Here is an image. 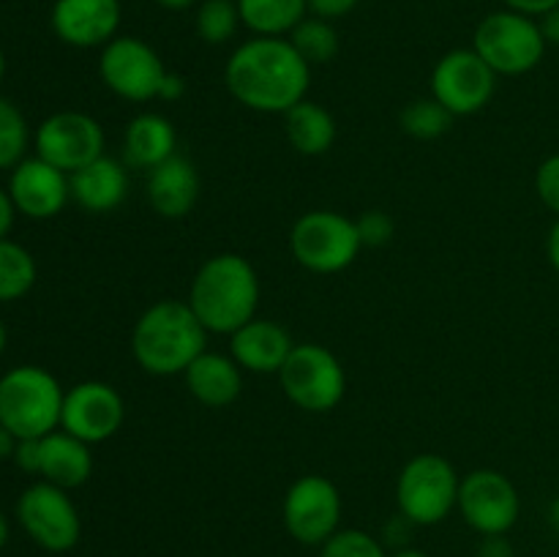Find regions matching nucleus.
<instances>
[{
    "instance_id": "1",
    "label": "nucleus",
    "mask_w": 559,
    "mask_h": 557,
    "mask_svg": "<svg viewBox=\"0 0 559 557\" xmlns=\"http://www.w3.org/2000/svg\"><path fill=\"white\" fill-rule=\"evenodd\" d=\"M311 66L289 38L254 36L240 44L224 66L229 96L246 109L284 115L309 93Z\"/></svg>"
},
{
    "instance_id": "2",
    "label": "nucleus",
    "mask_w": 559,
    "mask_h": 557,
    "mask_svg": "<svg viewBox=\"0 0 559 557\" xmlns=\"http://www.w3.org/2000/svg\"><path fill=\"white\" fill-rule=\"evenodd\" d=\"M260 295L262 287L254 265L235 251H222L197 268L186 300L207 333L233 336L257 317Z\"/></svg>"
},
{
    "instance_id": "3",
    "label": "nucleus",
    "mask_w": 559,
    "mask_h": 557,
    "mask_svg": "<svg viewBox=\"0 0 559 557\" xmlns=\"http://www.w3.org/2000/svg\"><path fill=\"white\" fill-rule=\"evenodd\" d=\"M207 331L189 300L164 298L147 306L131 331L134 360L156 377L183 375L191 360L205 353Z\"/></svg>"
},
{
    "instance_id": "4",
    "label": "nucleus",
    "mask_w": 559,
    "mask_h": 557,
    "mask_svg": "<svg viewBox=\"0 0 559 557\" xmlns=\"http://www.w3.org/2000/svg\"><path fill=\"white\" fill-rule=\"evenodd\" d=\"M63 396L52 371L33 364L14 366L0 377V424L20 440L47 437L60 429Z\"/></svg>"
},
{
    "instance_id": "5",
    "label": "nucleus",
    "mask_w": 559,
    "mask_h": 557,
    "mask_svg": "<svg viewBox=\"0 0 559 557\" xmlns=\"http://www.w3.org/2000/svg\"><path fill=\"white\" fill-rule=\"evenodd\" d=\"M546 38L535 16L513 9L491 11L478 22L473 49L497 76H522L538 69L546 55Z\"/></svg>"
},
{
    "instance_id": "6",
    "label": "nucleus",
    "mask_w": 559,
    "mask_h": 557,
    "mask_svg": "<svg viewBox=\"0 0 559 557\" xmlns=\"http://www.w3.org/2000/svg\"><path fill=\"white\" fill-rule=\"evenodd\" d=\"M459 486H462V478L445 457L418 453L399 473V513L409 519L415 528L445 522L459 506Z\"/></svg>"
},
{
    "instance_id": "7",
    "label": "nucleus",
    "mask_w": 559,
    "mask_h": 557,
    "mask_svg": "<svg viewBox=\"0 0 559 557\" xmlns=\"http://www.w3.org/2000/svg\"><path fill=\"white\" fill-rule=\"evenodd\" d=\"M289 249L311 273H338L358 260L364 240L358 222L338 211H309L293 224Z\"/></svg>"
},
{
    "instance_id": "8",
    "label": "nucleus",
    "mask_w": 559,
    "mask_h": 557,
    "mask_svg": "<svg viewBox=\"0 0 559 557\" xmlns=\"http://www.w3.org/2000/svg\"><path fill=\"white\" fill-rule=\"evenodd\" d=\"M282 391L306 413H331L347 393V371L328 347L314 342L295 344L278 371Z\"/></svg>"
},
{
    "instance_id": "9",
    "label": "nucleus",
    "mask_w": 559,
    "mask_h": 557,
    "mask_svg": "<svg viewBox=\"0 0 559 557\" xmlns=\"http://www.w3.org/2000/svg\"><path fill=\"white\" fill-rule=\"evenodd\" d=\"M16 519L27 538L44 552L63 555L82 538V519L69 491L49 481L31 484L16 500Z\"/></svg>"
},
{
    "instance_id": "10",
    "label": "nucleus",
    "mask_w": 559,
    "mask_h": 557,
    "mask_svg": "<svg viewBox=\"0 0 559 557\" xmlns=\"http://www.w3.org/2000/svg\"><path fill=\"white\" fill-rule=\"evenodd\" d=\"M167 66L162 55L136 36H115L102 47L98 76L115 96L126 102H151L162 96L167 80Z\"/></svg>"
},
{
    "instance_id": "11",
    "label": "nucleus",
    "mask_w": 559,
    "mask_h": 557,
    "mask_svg": "<svg viewBox=\"0 0 559 557\" xmlns=\"http://www.w3.org/2000/svg\"><path fill=\"white\" fill-rule=\"evenodd\" d=\"M456 508L478 535H508L522 517V497L506 473L484 467L464 475Z\"/></svg>"
},
{
    "instance_id": "12",
    "label": "nucleus",
    "mask_w": 559,
    "mask_h": 557,
    "mask_svg": "<svg viewBox=\"0 0 559 557\" xmlns=\"http://www.w3.org/2000/svg\"><path fill=\"white\" fill-rule=\"evenodd\" d=\"M287 533L304 546H322L342 530V495L325 475H300L287 489L282 502Z\"/></svg>"
},
{
    "instance_id": "13",
    "label": "nucleus",
    "mask_w": 559,
    "mask_h": 557,
    "mask_svg": "<svg viewBox=\"0 0 559 557\" xmlns=\"http://www.w3.org/2000/svg\"><path fill=\"white\" fill-rule=\"evenodd\" d=\"M497 91V74L491 66L469 49H451L437 60L431 71V96L453 115H475L491 102Z\"/></svg>"
},
{
    "instance_id": "14",
    "label": "nucleus",
    "mask_w": 559,
    "mask_h": 557,
    "mask_svg": "<svg viewBox=\"0 0 559 557\" xmlns=\"http://www.w3.org/2000/svg\"><path fill=\"white\" fill-rule=\"evenodd\" d=\"M36 156L63 169L66 175L76 173L85 164L104 156V129L93 115L63 109L44 120L36 129Z\"/></svg>"
},
{
    "instance_id": "15",
    "label": "nucleus",
    "mask_w": 559,
    "mask_h": 557,
    "mask_svg": "<svg viewBox=\"0 0 559 557\" xmlns=\"http://www.w3.org/2000/svg\"><path fill=\"white\" fill-rule=\"evenodd\" d=\"M123 420V396L109 382L85 380L66 391L60 429L80 437L87 446H96V442H104L112 435H118Z\"/></svg>"
},
{
    "instance_id": "16",
    "label": "nucleus",
    "mask_w": 559,
    "mask_h": 557,
    "mask_svg": "<svg viewBox=\"0 0 559 557\" xmlns=\"http://www.w3.org/2000/svg\"><path fill=\"white\" fill-rule=\"evenodd\" d=\"M9 194L14 200L16 213L44 222V218L58 216L66 202L71 200L69 175L38 156L22 158L11 169Z\"/></svg>"
},
{
    "instance_id": "17",
    "label": "nucleus",
    "mask_w": 559,
    "mask_h": 557,
    "mask_svg": "<svg viewBox=\"0 0 559 557\" xmlns=\"http://www.w3.org/2000/svg\"><path fill=\"white\" fill-rule=\"evenodd\" d=\"M49 22L69 47H104L120 27V0H55Z\"/></svg>"
},
{
    "instance_id": "18",
    "label": "nucleus",
    "mask_w": 559,
    "mask_h": 557,
    "mask_svg": "<svg viewBox=\"0 0 559 557\" xmlns=\"http://www.w3.org/2000/svg\"><path fill=\"white\" fill-rule=\"evenodd\" d=\"M293 347L295 342L287 328L265 317H254L229 336V355L238 360L240 369L254 375H278Z\"/></svg>"
},
{
    "instance_id": "19",
    "label": "nucleus",
    "mask_w": 559,
    "mask_h": 557,
    "mask_svg": "<svg viewBox=\"0 0 559 557\" xmlns=\"http://www.w3.org/2000/svg\"><path fill=\"white\" fill-rule=\"evenodd\" d=\"M147 202L162 218H183L200 200V173L186 156L175 153L147 173Z\"/></svg>"
},
{
    "instance_id": "20",
    "label": "nucleus",
    "mask_w": 559,
    "mask_h": 557,
    "mask_svg": "<svg viewBox=\"0 0 559 557\" xmlns=\"http://www.w3.org/2000/svg\"><path fill=\"white\" fill-rule=\"evenodd\" d=\"M71 200L87 213H109L129 194V173L126 162L112 156H98L96 162L69 175Z\"/></svg>"
},
{
    "instance_id": "21",
    "label": "nucleus",
    "mask_w": 559,
    "mask_h": 557,
    "mask_svg": "<svg viewBox=\"0 0 559 557\" xmlns=\"http://www.w3.org/2000/svg\"><path fill=\"white\" fill-rule=\"evenodd\" d=\"M240 371L243 369H240L233 355L205 349L200 358L191 360L189 369L183 371V380L197 402L218 410L229 407L240 396V388H243V375Z\"/></svg>"
},
{
    "instance_id": "22",
    "label": "nucleus",
    "mask_w": 559,
    "mask_h": 557,
    "mask_svg": "<svg viewBox=\"0 0 559 557\" xmlns=\"http://www.w3.org/2000/svg\"><path fill=\"white\" fill-rule=\"evenodd\" d=\"M93 473V453L87 442L69 435L63 429L49 431L41 437V481L60 486V489H76L85 484Z\"/></svg>"
},
{
    "instance_id": "23",
    "label": "nucleus",
    "mask_w": 559,
    "mask_h": 557,
    "mask_svg": "<svg viewBox=\"0 0 559 557\" xmlns=\"http://www.w3.org/2000/svg\"><path fill=\"white\" fill-rule=\"evenodd\" d=\"M175 145H178V134H175L173 120L158 112H142L126 126L123 162L129 167L151 173L153 167L175 156Z\"/></svg>"
},
{
    "instance_id": "24",
    "label": "nucleus",
    "mask_w": 559,
    "mask_h": 557,
    "mask_svg": "<svg viewBox=\"0 0 559 557\" xmlns=\"http://www.w3.org/2000/svg\"><path fill=\"white\" fill-rule=\"evenodd\" d=\"M284 134L300 156H322L336 142V120L322 104L304 98L284 112Z\"/></svg>"
},
{
    "instance_id": "25",
    "label": "nucleus",
    "mask_w": 559,
    "mask_h": 557,
    "mask_svg": "<svg viewBox=\"0 0 559 557\" xmlns=\"http://www.w3.org/2000/svg\"><path fill=\"white\" fill-rule=\"evenodd\" d=\"M238 11L254 36L284 38L306 20L309 0H238Z\"/></svg>"
},
{
    "instance_id": "26",
    "label": "nucleus",
    "mask_w": 559,
    "mask_h": 557,
    "mask_svg": "<svg viewBox=\"0 0 559 557\" xmlns=\"http://www.w3.org/2000/svg\"><path fill=\"white\" fill-rule=\"evenodd\" d=\"M36 284V260L25 246L0 238V304L20 300Z\"/></svg>"
},
{
    "instance_id": "27",
    "label": "nucleus",
    "mask_w": 559,
    "mask_h": 557,
    "mask_svg": "<svg viewBox=\"0 0 559 557\" xmlns=\"http://www.w3.org/2000/svg\"><path fill=\"white\" fill-rule=\"evenodd\" d=\"M287 38L309 66L331 63L338 55L336 27L331 25V20H322V16H306Z\"/></svg>"
},
{
    "instance_id": "28",
    "label": "nucleus",
    "mask_w": 559,
    "mask_h": 557,
    "mask_svg": "<svg viewBox=\"0 0 559 557\" xmlns=\"http://www.w3.org/2000/svg\"><path fill=\"white\" fill-rule=\"evenodd\" d=\"M399 123H402L404 134L415 137V140H437V137H442L451 129L453 115L435 96H429L418 98V102H409L402 109Z\"/></svg>"
},
{
    "instance_id": "29",
    "label": "nucleus",
    "mask_w": 559,
    "mask_h": 557,
    "mask_svg": "<svg viewBox=\"0 0 559 557\" xmlns=\"http://www.w3.org/2000/svg\"><path fill=\"white\" fill-rule=\"evenodd\" d=\"M240 11L238 0H202L197 9V33L205 44H227L238 33Z\"/></svg>"
},
{
    "instance_id": "30",
    "label": "nucleus",
    "mask_w": 559,
    "mask_h": 557,
    "mask_svg": "<svg viewBox=\"0 0 559 557\" xmlns=\"http://www.w3.org/2000/svg\"><path fill=\"white\" fill-rule=\"evenodd\" d=\"M31 131L16 104L0 96V169H14L25 158Z\"/></svg>"
},
{
    "instance_id": "31",
    "label": "nucleus",
    "mask_w": 559,
    "mask_h": 557,
    "mask_svg": "<svg viewBox=\"0 0 559 557\" xmlns=\"http://www.w3.org/2000/svg\"><path fill=\"white\" fill-rule=\"evenodd\" d=\"M320 557H391L388 546L366 530L347 528L336 530L325 544L320 546Z\"/></svg>"
},
{
    "instance_id": "32",
    "label": "nucleus",
    "mask_w": 559,
    "mask_h": 557,
    "mask_svg": "<svg viewBox=\"0 0 559 557\" xmlns=\"http://www.w3.org/2000/svg\"><path fill=\"white\" fill-rule=\"evenodd\" d=\"M535 191H538V200L555 216H559V153L538 164V169H535Z\"/></svg>"
},
{
    "instance_id": "33",
    "label": "nucleus",
    "mask_w": 559,
    "mask_h": 557,
    "mask_svg": "<svg viewBox=\"0 0 559 557\" xmlns=\"http://www.w3.org/2000/svg\"><path fill=\"white\" fill-rule=\"evenodd\" d=\"M355 222H358V233H360V240H364V246L380 249V246L391 244L393 218L388 216V213L369 211V213H364L360 218H355Z\"/></svg>"
},
{
    "instance_id": "34",
    "label": "nucleus",
    "mask_w": 559,
    "mask_h": 557,
    "mask_svg": "<svg viewBox=\"0 0 559 557\" xmlns=\"http://www.w3.org/2000/svg\"><path fill=\"white\" fill-rule=\"evenodd\" d=\"M14 462L25 473L38 475V470H41V437H25V440L16 442Z\"/></svg>"
},
{
    "instance_id": "35",
    "label": "nucleus",
    "mask_w": 559,
    "mask_h": 557,
    "mask_svg": "<svg viewBox=\"0 0 559 557\" xmlns=\"http://www.w3.org/2000/svg\"><path fill=\"white\" fill-rule=\"evenodd\" d=\"M358 3L360 0H309V11L322 20H338V16H347Z\"/></svg>"
},
{
    "instance_id": "36",
    "label": "nucleus",
    "mask_w": 559,
    "mask_h": 557,
    "mask_svg": "<svg viewBox=\"0 0 559 557\" xmlns=\"http://www.w3.org/2000/svg\"><path fill=\"white\" fill-rule=\"evenodd\" d=\"M415 524L409 522V519H404L402 513H399L393 522L385 524V538H382V544L385 546H393V552L396 549H404V546H409V533H413Z\"/></svg>"
},
{
    "instance_id": "37",
    "label": "nucleus",
    "mask_w": 559,
    "mask_h": 557,
    "mask_svg": "<svg viewBox=\"0 0 559 557\" xmlns=\"http://www.w3.org/2000/svg\"><path fill=\"white\" fill-rule=\"evenodd\" d=\"M475 557H516V552H513L508 535H480Z\"/></svg>"
},
{
    "instance_id": "38",
    "label": "nucleus",
    "mask_w": 559,
    "mask_h": 557,
    "mask_svg": "<svg viewBox=\"0 0 559 557\" xmlns=\"http://www.w3.org/2000/svg\"><path fill=\"white\" fill-rule=\"evenodd\" d=\"M506 3V9H513L519 11V14H527V16H544L546 11L555 9V5H559V0H502Z\"/></svg>"
},
{
    "instance_id": "39",
    "label": "nucleus",
    "mask_w": 559,
    "mask_h": 557,
    "mask_svg": "<svg viewBox=\"0 0 559 557\" xmlns=\"http://www.w3.org/2000/svg\"><path fill=\"white\" fill-rule=\"evenodd\" d=\"M16 218V205L11 200L9 189H0V238H9L11 227H14Z\"/></svg>"
},
{
    "instance_id": "40",
    "label": "nucleus",
    "mask_w": 559,
    "mask_h": 557,
    "mask_svg": "<svg viewBox=\"0 0 559 557\" xmlns=\"http://www.w3.org/2000/svg\"><path fill=\"white\" fill-rule=\"evenodd\" d=\"M538 25H540V33H544L546 44L559 47V5L546 11L544 16H538Z\"/></svg>"
},
{
    "instance_id": "41",
    "label": "nucleus",
    "mask_w": 559,
    "mask_h": 557,
    "mask_svg": "<svg viewBox=\"0 0 559 557\" xmlns=\"http://www.w3.org/2000/svg\"><path fill=\"white\" fill-rule=\"evenodd\" d=\"M183 91H186V82H183V76H178V74H173V71H169L167 74V80H164V85H162V96L158 98H180L183 96Z\"/></svg>"
},
{
    "instance_id": "42",
    "label": "nucleus",
    "mask_w": 559,
    "mask_h": 557,
    "mask_svg": "<svg viewBox=\"0 0 559 557\" xmlns=\"http://www.w3.org/2000/svg\"><path fill=\"white\" fill-rule=\"evenodd\" d=\"M546 254H549L551 268L559 273V216H557V222L551 224L549 238H546Z\"/></svg>"
},
{
    "instance_id": "43",
    "label": "nucleus",
    "mask_w": 559,
    "mask_h": 557,
    "mask_svg": "<svg viewBox=\"0 0 559 557\" xmlns=\"http://www.w3.org/2000/svg\"><path fill=\"white\" fill-rule=\"evenodd\" d=\"M16 442H20V437L11 435V431L0 424V462H3V459H14Z\"/></svg>"
},
{
    "instance_id": "44",
    "label": "nucleus",
    "mask_w": 559,
    "mask_h": 557,
    "mask_svg": "<svg viewBox=\"0 0 559 557\" xmlns=\"http://www.w3.org/2000/svg\"><path fill=\"white\" fill-rule=\"evenodd\" d=\"M162 9H169V11H186L194 5V0H156Z\"/></svg>"
},
{
    "instance_id": "45",
    "label": "nucleus",
    "mask_w": 559,
    "mask_h": 557,
    "mask_svg": "<svg viewBox=\"0 0 559 557\" xmlns=\"http://www.w3.org/2000/svg\"><path fill=\"white\" fill-rule=\"evenodd\" d=\"M391 557H429L424 549H415V546H404V549H396Z\"/></svg>"
},
{
    "instance_id": "46",
    "label": "nucleus",
    "mask_w": 559,
    "mask_h": 557,
    "mask_svg": "<svg viewBox=\"0 0 559 557\" xmlns=\"http://www.w3.org/2000/svg\"><path fill=\"white\" fill-rule=\"evenodd\" d=\"M9 544V519L3 517V511H0V549Z\"/></svg>"
},
{
    "instance_id": "47",
    "label": "nucleus",
    "mask_w": 559,
    "mask_h": 557,
    "mask_svg": "<svg viewBox=\"0 0 559 557\" xmlns=\"http://www.w3.org/2000/svg\"><path fill=\"white\" fill-rule=\"evenodd\" d=\"M549 522H551V528H555L559 533V497L555 502H551V508H549Z\"/></svg>"
},
{
    "instance_id": "48",
    "label": "nucleus",
    "mask_w": 559,
    "mask_h": 557,
    "mask_svg": "<svg viewBox=\"0 0 559 557\" xmlns=\"http://www.w3.org/2000/svg\"><path fill=\"white\" fill-rule=\"evenodd\" d=\"M5 342H9V333H5V325H3V322H0V355H3Z\"/></svg>"
},
{
    "instance_id": "49",
    "label": "nucleus",
    "mask_w": 559,
    "mask_h": 557,
    "mask_svg": "<svg viewBox=\"0 0 559 557\" xmlns=\"http://www.w3.org/2000/svg\"><path fill=\"white\" fill-rule=\"evenodd\" d=\"M3 74H5V58H3V49H0V82H3Z\"/></svg>"
}]
</instances>
